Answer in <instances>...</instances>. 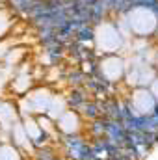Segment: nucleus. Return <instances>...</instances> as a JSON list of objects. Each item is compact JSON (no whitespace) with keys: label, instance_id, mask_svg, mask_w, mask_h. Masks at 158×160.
I'll return each mask as SVG.
<instances>
[{"label":"nucleus","instance_id":"3","mask_svg":"<svg viewBox=\"0 0 158 160\" xmlns=\"http://www.w3.org/2000/svg\"><path fill=\"white\" fill-rule=\"evenodd\" d=\"M125 136H126V128H125V125L121 121H110L108 123V128H106V136L104 138H108L110 142H114L117 145V149H121Z\"/></svg>","mask_w":158,"mask_h":160},{"label":"nucleus","instance_id":"9","mask_svg":"<svg viewBox=\"0 0 158 160\" xmlns=\"http://www.w3.org/2000/svg\"><path fill=\"white\" fill-rule=\"evenodd\" d=\"M104 2H106V0H104Z\"/></svg>","mask_w":158,"mask_h":160},{"label":"nucleus","instance_id":"2","mask_svg":"<svg viewBox=\"0 0 158 160\" xmlns=\"http://www.w3.org/2000/svg\"><path fill=\"white\" fill-rule=\"evenodd\" d=\"M78 116L82 119L86 121H93L97 119V118H101L102 116V112H101V101L99 99H87L82 106H80L78 110Z\"/></svg>","mask_w":158,"mask_h":160},{"label":"nucleus","instance_id":"5","mask_svg":"<svg viewBox=\"0 0 158 160\" xmlns=\"http://www.w3.org/2000/svg\"><path fill=\"white\" fill-rule=\"evenodd\" d=\"M73 39L78 41V43H82V45H91L93 41L97 39V32H95V26H91V24H84V26L77 28V32H75Z\"/></svg>","mask_w":158,"mask_h":160},{"label":"nucleus","instance_id":"8","mask_svg":"<svg viewBox=\"0 0 158 160\" xmlns=\"http://www.w3.org/2000/svg\"><path fill=\"white\" fill-rule=\"evenodd\" d=\"M156 145H158V130H156Z\"/></svg>","mask_w":158,"mask_h":160},{"label":"nucleus","instance_id":"1","mask_svg":"<svg viewBox=\"0 0 158 160\" xmlns=\"http://www.w3.org/2000/svg\"><path fill=\"white\" fill-rule=\"evenodd\" d=\"M87 99H89V91L86 89V86H82V88H71L69 95H65L67 110H75V112H77Z\"/></svg>","mask_w":158,"mask_h":160},{"label":"nucleus","instance_id":"7","mask_svg":"<svg viewBox=\"0 0 158 160\" xmlns=\"http://www.w3.org/2000/svg\"><path fill=\"white\" fill-rule=\"evenodd\" d=\"M155 15H156V34H158V8L155 9Z\"/></svg>","mask_w":158,"mask_h":160},{"label":"nucleus","instance_id":"4","mask_svg":"<svg viewBox=\"0 0 158 160\" xmlns=\"http://www.w3.org/2000/svg\"><path fill=\"white\" fill-rule=\"evenodd\" d=\"M108 123L110 119H106L104 116L97 118V119L89 121L87 125V132H89V138L91 140H99V138H104L106 136V128H108Z\"/></svg>","mask_w":158,"mask_h":160},{"label":"nucleus","instance_id":"6","mask_svg":"<svg viewBox=\"0 0 158 160\" xmlns=\"http://www.w3.org/2000/svg\"><path fill=\"white\" fill-rule=\"evenodd\" d=\"M65 80L69 88H82L87 82V75L82 71V67H73L65 73Z\"/></svg>","mask_w":158,"mask_h":160}]
</instances>
